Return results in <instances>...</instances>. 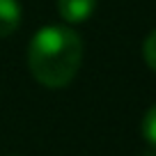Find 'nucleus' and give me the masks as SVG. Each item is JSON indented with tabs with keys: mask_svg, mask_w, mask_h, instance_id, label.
<instances>
[{
	"mask_svg": "<svg viewBox=\"0 0 156 156\" xmlns=\"http://www.w3.org/2000/svg\"><path fill=\"white\" fill-rule=\"evenodd\" d=\"M21 23L19 0H0V37H9Z\"/></svg>",
	"mask_w": 156,
	"mask_h": 156,
	"instance_id": "3",
	"label": "nucleus"
},
{
	"mask_svg": "<svg viewBox=\"0 0 156 156\" xmlns=\"http://www.w3.org/2000/svg\"><path fill=\"white\" fill-rule=\"evenodd\" d=\"M83 62V41L71 28L48 25L32 37L28 46L30 73L46 87L71 83Z\"/></svg>",
	"mask_w": 156,
	"mask_h": 156,
	"instance_id": "1",
	"label": "nucleus"
},
{
	"mask_svg": "<svg viewBox=\"0 0 156 156\" xmlns=\"http://www.w3.org/2000/svg\"><path fill=\"white\" fill-rule=\"evenodd\" d=\"M97 0H58V9L67 23H85L92 16Z\"/></svg>",
	"mask_w": 156,
	"mask_h": 156,
	"instance_id": "2",
	"label": "nucleus"
},
{
	"mask_svg": "<svg viewBox=\"0 0 156 156\" xmlns=\"http://www.w3.org/2000/svg\"><path fill=\"white\" fill-rule=\"evenodd\" d=\"M142 138L149 142L151 147H156V103L147 110L145 119H142Z\"/></svg>",
	"mask_w": 156,
	"mask_h": 156,
	"instance_id": "4",
	"label": "nucleus"
},
{
	"mask_svg": "<svg viewBox=\"0 0 156 156\" xmlns=\"http://www.w3.org/2000/svg\"><path fill=\"white\" fill-rule=\"evenodd\" d=\"M142 55H145V62L149 64V69H154V71H156V30L145 39Z\"/></svg>",
	"mask_w": 156,
	"mask_h": 156,
	"instance_id": "5",
	"label": "nucleus"
}]
</instances>
